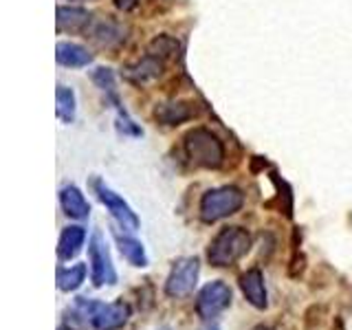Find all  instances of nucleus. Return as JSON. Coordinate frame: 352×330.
I'll return each mask as SVG.
<instances>
[{
  "instance_id": "423d86ee",
  "label": "nucleus",
  "mask_w": 352,
  "mask_h": 330,
  "mask_svg": "<svg viewBox=\"0 0 352 330\" xmlns=\"http://www.w3.org/2000/svg\"><path fill=\"white\" fill-rule=\"evenodd\" d=\"M198 273H201V262L196 256L179 258L172 264L168 280H165V295L172 297V300L187 297L196 289Z\"/></svg>"
},
{
  "instance_id": "1a4fd4ad",
  "label": "nucleus",
  "mask_w": 352,
  "mask_h": 330,
  "mask_svg": "<svg viewBox=\"0 0 352 330\" xmlns=\"http://www.w3.org/2000/svg\"><path fill=\"white\" fill-rule=\"evenodd\" d=\"M240 291L245 295V300L253 306L258 308V311H264V308L269 306V293H267V284H264V275L258 267L249 269L247 273L240 275Z\"/></svg>"
},
{
  "instance_id": "ddd939ff",
  "label": "nucleus",
  "mask_w": 352,
  "mask_h": 330,
  "mask_svg": "<svg viewBox=\"0 0 352 330\" xmlns=\"http://www.w3.org/2000/svg\"><path fill=\"white\" fill-rule=\"evenodd\" d=\"M55 60H58V64L66 66V69H82V66H88L93 62V53L82 47V44L60 42L55 47Z\"/></svg>"
},
{
  "instance_id": "39448f33",
  "label": "nucleus",
  "mask_w": 352,
  "mask_h": 330,
  "mask_svg": "<svg viewBox=\"0 0 352 330\" xmlns=\"http://www.w3.org/2000/svg\"><path fill=\"white\" fill-rule=\"evenodd\" d=\"M231 300H234V293H231V286L227 282H207L196 295V313L203 322H214L220 313H225L231 306Z\"/></svg>"
},
{
  "instance_id": "aec40b11",
  "label": "nucleus",
  "mask_w": 352,
  "mask_h": 330,
  "mask_svg": "<svg viewBox=\"0 0 352 330\" xmlns=\"http://www.w3.org/2000/svg\"><path fill=\"white\" fill-rule=\"evenodd\" d=\"M146 53H152V55H157V58H161L163 62H168L170 58H174V55L179 53V42L170 36H159L150 42Z\"/></svg>"
},
{
  "instance_id": "393cba45",
  "label": "nucleus",
  "mask_w": 352,
  "mask_h": 330,
  "mask_svg": "<svg viewBox=\"0 0 352 330\" xmlns=\"http://www.w3.org/2000/svg\"><path fill=\"white\" fill-rule=\"evenodd\" d=\"M58 330H73V328H71V326H60Z\"/></svg>"
},
{
  "instance_id": "f3484780",
  "label": "nucleus",
  "mask_w": 352,
  "mask_h": 330,
  "mask_svg": "<svg viewBox=\"0 0 352 330\" xmlns=\"http://www.w3.org/2000/svg\"><path fill=\"white\" fill-rule=\"evenodd\" d=\"M91 36L95 42L102 44V47H117V44L126 40V29L121 27L119 22L106 18V20L95 22L91 29Z\"/></svg>"
},
{
  "instance_id": "f03ea898",
  "label": "nucleus",
  "mask_w": 352,
  "mask_h": 330,
  "mask_svg": "<svg viewBox=\"0 0 352 330\" xmlns=\"http://www.w3.org/2000/svg\"><path fill=\"white\" fill-rule=\"evenodd\" d=\"M183 150L196 168L218 170L225 163V143L209 128H192L183 137Z\"/></svg>"
},
{
  "instance_id": "4468645a",
  "label": "nucleus",
  "mask_w": 352,
  "mask_h": 330,
  "mask_svg": "<svg viewBox=\"0 0 352 330\" xmlns=\"http://www.w3.org/2000/svg\"><path fill=\"white\" fill-rule=\"evenodd\" d=\"M86 242V229L80 225H69L62 229L60 242H58V258L62 262H71L77 253L82 251Z\"/></svg>"
},
{
  "instance_id": "412c9836",
  "label": "nucleus",
  "mask_w": 352,
  "mask_h": 330,
  "mask_svg": "<svg viewBox=\"0 0 352 330\" xmlns=\"http://www.w3.org/2000/svg\"><path fill=\"white\" fill-rule=\"evenodd\" d=\"M93 82L102 88V91L108 95V93H115V75L110 69H97L93 73Z\"/></svg>"
},
{
  "instance_id": "4be33fe9",
  "label": "nucleus",
  "mask_w": 352,
  "mask_h": 330,
  "mask_svg": "<svg viewBox=\"0 0 352 330\" xmlns=\"http://www.w3.org/2000/svg\"><path fill=\"white\" fill-rule=\"evenodd\" d=\"M141 3V0H115V5L119 9H124V11H130V9H135L137 5Z\"/></svg>"
},
{
  "instance_id": "b1692460",
  "label": "nucleus",
  "mask_w": 352,
  "mask_h": 330,
  "mask_svg": "<svg viewBox=\"0 0 352 330\" xmlns=\"http://www.w3.org/2000/svg\"><path fill=\"white\" fill-rule=\"evenodd\" d=\"M251 330H273V328H269V326H264V324H260V326H256V328H251Z\"/></svg>"
},
{
  "instance_id": "9d476101",
  "label": "nucleus",
  "mask_w": 352,
  "mask_h": 330,
  "mask_svg": "<svg viewBox=\"0 0 352 330\" xmlns=\"http://www.w3.org/2000/svg\"><path fill=\"white\" fill-rule=\"evenodd\" d=\"M198 115L194 102H170L154 108V119L163 126H179L183 121H190Z\"/></svg>"
},
{
  "instance_id": "7ed1b4c3",
  "label": "nucleus",
  "mask_w": 352,
  "mask_h": 330,
  "mask_svg": "<svg viewBox=\"0 0 352 330\" xmlns=\"http://www.w3.org/2000/svg\"><path fill=\"white\" fill-rule=\"evenodd\" d=\"M75 313L80 315L86 324H91L95 330H121L132 315V308L128 302H97L86 300V297H77L75 300Z\"/></svg>"
},
{
  "instance_id": "20e7f679",
  "label": "nucleus",
  "mask_w": 352,
  "mask_h": 330,
  "mask_svg": "<svg viewBox=\"0 0 352 330\" xmlns=\"http://www.w3.org/2000/svg\"><path fill=\"white\" fill-rule=\"evenodd\" d=\"M242 205H245L242 190H238L234 185H225V187H216V190H207L203 194L201 205H198V214H201L203 223L212 225L223 218L238 214Z\"/></svg>"
},
{
  "instance_id": "dca6fc26",
  "label": "nucleus",
  "mask_w": 352,
  "mask_h": 330,
  "mask_svg": "<svg viewBox=\"0 0 352 330\" xmlns=\"http://www.w3.org/2000/svg\"><path fill=\"white\" fill-rule=\"evenodd\" d=\"M115 242L121 251V256H124L132 267L137 269H146L148 267V253H146V247L141 245L137 238H132L128 234H119L115 231Z\"/></svg>"
},
{
  "instance_id": "9b49d317",
  "label": "nucleus",
  "mask_w": 352,
  "mask_h": 330,
  "mask_svg": "<svg viewBox=\"0 0 352 330\" xmlns=\"http://www.w3.org/2000/svg\"><path fill=\"white\" fill-rule=\"evenodd\" d=\"M163 69H165V62L161 58H157V55H152V53H146L137 64L128 66L124 71V77L135 84H146V82L157 80V77L163 73Z\"/></svg>"
},
{
  "instance_id": "6ab92c4d",
  "label": "nucleus",
  "mask_w": 352,
  "mask_h": 330,
  "mask_svg": "<svg viewBox=\"0 0 352 330\" xmlns=\"http://www.w3.org/2000/svg\"><path fill=\"white\" fill-rule=\"evenodd\" d=\"M55 113L58 117L64 121V124H73L75 121V113H77V104H75V93L71 91L69 86H58V91H55Z\"/></svg>"
},
{
  "instance_id": "f257e3e1",
  "label": "nucleus",
  "mask_w": 352,
  "mask_h": 330,
  "mask_svg": "<svg viewBox=\"0 0 352 330\" xmlns=\"http://www.w3.org/2000/svg\"><path fill=\"white\" fill-rule=\"evenodd\" d=\"M251 251V234L242 227H223L207 247V260L216 269L234 267Z\"/></svg>"
},
{
  "instance_id": "0eeeda50",
  "label": "nucleus",
  "mask_w": 352,
  "mask_h": 330,
  "mask_svg": "<svg viewBox=\"0 0 352 330\" xmlns=\"http://www.w3.org/2000/svg\"><path fill=\"white\" fill-rule=\"evenodd\" d=\"M88 262H91V280L97 286H113L117 284V269L110 258V251L104 236L95 231L88 242Z\"/></svg>"
},
{
  "instance_id": "f8f14e48",
  "label": "nucleus",
  "mask_w": 352,
  "mask_h": 330,
  "mask_svg": "<svg viewBox=\"0 0 352 330\" xmlns=\"http://www.w3.org/2000/svg\"><path fill=\"white\" fill-rule=\"evenodd\" d=\"M60 205H62V212L75 218V220H84L91 214V205H88L84 192L80 190L77 185H64L60 190Z\"/></svg>"
},
{
  "instance_id": "2eb2a0df",
  "label": "nucleus",
  "mask_w": 352,
  "mask_h": 330,
  "mask_svg": "<svg viewBox=\"0 0 352 330\" xmlns=\"http://www.w3.org/2000/svg\"><path fill=\"white\" fill-rule=\"evenodd\" d=\"M91 14L82 7H58V18H55V25L58 31H84L86 27H91Z\"/></svg>"
},
{
  "instance_id": "5701e85b",
  "label": "nucleus",
  "mask_w": 352,
  "mask_h": 330,
  "mask_svg": "<svg viewBox=\"0 0 352 330\" xmlns=\"http://www.w3.org/2000/svg\"><path fill=\"white\" fill-rule=\"evenodd\" d=\"M201 330H220V328H218L216 324H212V322H209V324H207V326H203Z\"/></svg>"
},
{
  "instance_id": "a211bd4d",
  "label": "nucleus",
  "mask_w": 352,
  "mask_h": 330,
  "mask_svg": "<svg viewBox=\"0 0 352 330\" xmlns=\"http://www.w3.org/2000/svg\"><path fill=\"white\" fill-rule=\"evenodd\" d=\"M86 264H73V267H60L58 269V289L62 293H73L86 282Z\"/></svg>"
},
{
  "instance_id": "a878e982",
  "label": "nucleus",
  "mask_w": 352,
  "mask_h": 330,
  "mask_svg": "<svg viewBox=\"0 0 352 330\" xmlns=\"http://www.w3.org/2000/svg\"><path fill=\"white\" fill-rule=\"evenodd\" d=\"M157 330H172L170 326H161V328H157Z\"/></svg>"
},
{
  "instance_id": "6e6552de",
  "label": "nucleus",
  "mask_w": 352,
  "mask_h": 330,
  "mask_svg": "<svg viewBox=\"0 0 352 330\" xmlns=\"http://www.w3.org/2000/svg\"><path fill=\"white\" fill-rule=\"evenodd\" d=\"M93 187H95V194L99 196V201L104 203V207L110 212V216L117 220V225L121 229H124V231H137L141 227V220L135 214V209H132L117 192H113L106 183H102L99 179L93 181Z\"/></svg>"
}]
</instances>
